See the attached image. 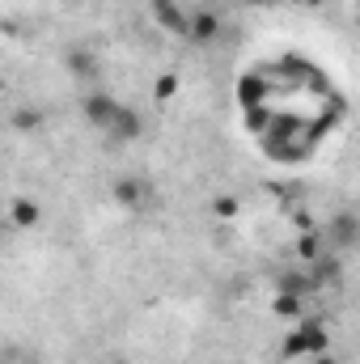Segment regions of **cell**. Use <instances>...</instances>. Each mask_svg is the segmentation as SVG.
Masks as SVG:
<instances>
[{
	"label": "cell",
	"mask_w": 360,
	"mask_h": 364,
	"mask_svg": "<svg viewBox=\"0 0 360 364\" xmlns=\"http://www.w3.org/2000/svg\"><path fill=\"white\" fill-rule=\"evenodd\" d=\"M81 110H85V123L93 132H102V140H110V144H127V140L144 136V119L132 106H123L119 97H110V93H97V90L85 93Z\"/></svg>",
	"instance_id": "cell-1"
},
{
	"label": "cell",
	"mask_w": 360,
	"mask_h": 364,
	"mask_svg": "<svg viewBox=\"0 0 360 364\" xmlns=\"http://www.w3.org/2000/svg\"><path fill=\"white\" fill-rule=\"evenodd\" d=\"M280 352H284V360H314V356H322V352H331V331H327V322L322 318H301L288 335H284V343H280Z\"/></svg>",
	"instance_id": "cell-2"
},
{
	"label": "cell",
	"mask_w": 360,
	"mask_h": 364,
	"mask_svg": "<svg viewBox=\"0 0 360 364\" xmlns=\"http://www.w3.org/2000/svg\"><path fill=\"white\" fill-rule=\"evenodd\" d=\"M322 237H327V250H335V255L360 250V216L356 212H335V216L327 220Z\"/></svg>",
	"instance_id": "cell-3"
},
{
	"label": "cell",
	"mask_w": 360,
	"mask_h": 364,
	"mask_svg": "<svg viewBox=\"0 0 360 364\" xmlns=\"http://www.w3.org/2000/svg\"><path fill=\"white\" fill-rule=\"evenodd\" d=\"M115 203L127 208V212H144V208L153 203V186L144 178H132V174H127V178L115 182Z\"/></svg>",
	"instance_id": "cell-4"
},
{
	"label": "cell",
	"mask_w": 360,
	"mask_h": 364,
	"mask_svg": "<svg viewBox=\"0 0 360 364\" xmlns=\"http://www.w3.org/2000/svg\"><path fill=\"white\" fill-rule=\"evenodd\" d=\"M153 17H157L162 30H170V34H179V38L191 34V13H182L179 0H153Z\"/></svg>",
	"instance_id": "cell-5"
},
{
	"label": "cell",
	"mask_w": 360,
	"mask_h": 364,
	"mask_svg": "<svg viewBox=\"0 0 360 364\" xmlns=\"http://www.w3.org/2000/svg\"><path fill=\"white\" fill-rule=\"evenodd\" d=\"M275 292L309 296V292H318V279L309 275V267H292V272H280V279H275Z\"/></svg>",
	"instance_id": "cell-6"
},
{
	"label": "cell",
	"mask_w": 360,
	"mask_h": 364,
	"mask_svg": "<svg viewBox=\"0 0 360 364\" xmlns=\"http://www.w3.org/2000/svg\"><path fill=\"white\" fill-rule=\"evenodd\" d=\"M186 38H195V43H216V38H221V13H212V9L191 13V34H186Z\"/></svg>",
	"instance_id": "cell-7"
},
{
	"label": "cell",
	"mask_w": 360,
	"mask_h": 364,
	"mask_svg": "<svg viewBox=\"0 0 360 364\" xmlns=\"http://www.w3.org/2000/svg\"><path fill=\"white\" fill-rule=\"evenodd\" d=\"M38 220H43V208H38L30 195H17V199L9 203V225H13V229H34Z\"/></svg>",
	"instance_id": "cell-8"
},
{
	"label": "cell",
	"mask_w": 360,
	"mask_h": 364,
	"mask_svg": "<svg viewBox=\"0 0 360 364\" xmlns=\"http://www.w3.org/2000/svg\"><path fill=\"white\" fill-rule=\"evenodd\" d=\"M64 68H68L77 81H97V73H102V64L93 60V51H85V47H73V51L64 55Z\"/></svg>",
	"instance_id": "cell-9"
},
{
	"label": "cell",
	"mask_w": 360,
	"mask_h": 364,
	"mask_svg": "<svg viewBox=\"0 0 360 364\" xmlns=\"http://www.w3.org/2000/svg\"><path fill=\"white\" fill-rule=\"evenodd\" d=\"M297 259L309 267V263H318V259H327V237H322V229H305L301 237H297Z\"/></svg>",
	"instance_id": "cell-10"
},
{
	"label": "cell",
	"mask_w": 360,
	"mask_h": 364,
	"mask_svg": "<svg viewBox=\"0 0 360 364\" xmlns=\"http://www.w3.org/2000/svg\"><path fill=\"white\" fill-rule=\"evenodd\" d=\"M271 314H275V318H288V322H301V318H305V296L275 292V296H271Z\"/></svg>",
	"instance_id": "cell-11"
},
{
	"label": "cell",
	"mask_w": 360,
	"mask_h": 364,
	"mask_svg": "<svg viewBox=\"0 0 360 364\" xmlns=\"http://www.w3.org/2000/svg\"><path fill=\"white\" fill-rule=\"evenodd\" d=\"M238 212H242L238 195H216V199H212V216H216V220H233Z\"/></svg>",
	"instance_id": "cell-12"
},
{
	"label": "cell",
	"mask_w": 360,
	"mask_h": 364,
	"mask_svg": "<svg viewBox=\"0 0 360 364\" xmlns=\"http://www.w3.org/2000/svg\"><path fill=\"white\" fill-rule=\"evenodd\" d=\"M179 93V77L174 73H166V77H157V97L166 102V97H174Z\"/></svg>",
	"instance_id": "cell-13"
},
{
	"label": "cell",
	"mask_w": 360,
	"mask_h": 364,
	"mask_svg": "<svg viewBox=\"0 0 360 364\" xmlns=\"http://www.w3.org/2000/svg\"><path fill=\"white\" fill-rule=\"evenodd\" d=\"M314 364H339V356L335 352H322V356H314Z\"/></svg>",
	"instance_id": "cell-14"
},
{
	"label": "cell",
	"mask_w": 360,
	"mask_h": 364,
	"mask_svg": "<svg viewBox=\"0 0 360 364\" xmlns=\"http://www.w3.org/2000/svg\"><path fill=\"white\" fill-rule=\"evenodd\" d=\"M242 4H275V0H242Z\"/></svg>",
	"instance_id": "cell-15"
},
{
	"label": "cell",
	"mask_w": 360,
	"mask_h": 364,
	"mask_svg": "<svg viewBox=\"0 0 360 364\" xmlns=\"http://www.w3.org/2000/svg\"><path fill=\"white\" fill-rule=\"evenodd\" d=\"M9 360H13V364H38V360H17V356H9Z\"/></svg>",
	"instance_id": "cell-16"
}]
</instances>
